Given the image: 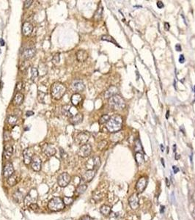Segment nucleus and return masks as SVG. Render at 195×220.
<instances>
[{
  "label": "nucleus",
  "mask_w": 195,
  "mask_h": 220,
  "mask_svg": "<svg viewBox=\"0 0 195 220\" xmlns=\"http://www.w3.org/2000/svg\"><path fill=\"white\" fill-rule=\"evenodd\" d=\"M123 126V118L119 114H115L109 118L107 122V129L110 133H116L120 131Z\"/></svg>",
  "instance_id": "f257e3e1"
},
{
  "label": "nucleus",
  "mask_w": 195,
  "mask_h": 220,
  "mask_svg": "<svg viewBox=\"0 0 195 220\" xmlns=\"http://www.w3.org/2000/svg\"><path fill=\"white\" fill-rule=\"evenodd\" d=\"M67 88L64 84L61 82H54L51 87V93L52 98L55 100H60L65 96Z\"/></svg>",
  "instance_id": "f03ea898"
},
{
  "label": "nucleus",
  "mask_w": 195,
  "mask_h": 220,
  "mask_svg": "<svg viewBox=\"0 0 195 220\" xmlns=\"http://www.w3.org/2000/svg\"><path fill=\"white\" fill-rule=\"evenodd\" d=\"M65 205L64 204L63 200L60 197H54L49 200L48 203V209L52 211L57 212L63 210Z\"/></svg>",
  "instance_id": "7ed1b4c3"
},
{
  "label": "nucleus",
  "mask_w": 195,
  "mask_h": 220,
  "mask_svg": "<svg viewBox=\"0 0 195 220\" xmlns=\"http://www.w3.org/2000/svg\"><path fill=\"white\" fill-rule=\"evenodd\" d=\"M109 106L114 110H122L125 106V102L124 99L119 95H115L109 100Z\"/></svg>",
  "instance_id": "20e7f679"
},
{
  "label": "nucleus",
  "mask_w": 195,
  "mask_h": 220,
  "mask_svg": "<svg viewBox=\"0 0 195 220\" xmlns=\"http://www.w3.org/2000/svg\"><path fill=\"white\" fill-rule=\"evenodd\" d=\"M101 165V159L99 156H93L90 158L86 162V168L87 170H95V169H98Z\"/></svg>",
  "instance_id": "39448f33"
},
{
  "label": "nucleus",
  "mask_w": 195,
  "mask_h": 220,
  "mask_svg": "<svg viewBox=\"0 0 195 220\" xmlns=\"http://www.w3.org/2000/svg\"><path fill=\"white\" fill-rule=\"evenodd\" d=\"M70 180H71V177L68 172H62L58 176L57 184H58L59 186L64 188L68 185L69 183L70 182Z\"/></svg>",
  "instance_id": "423d86ee"
},
{
  "label": "nucleus",
  "mask_w": 195,
  "mask_h": 220,
  "mask_svg": "<svg viewBox=\"0 0 195 220\" xmlns=\"http://www.w3.org/2000/svg\"><path fill=\"white\" fill-rule=\"evenodd\" d=\"M92 152V146L90 144H84L82 145L78 151V155L82 158L88 157Z\"/></svg>",
  "instance_id": "0eeeda50"
},
{
  "label": "nucleus",
  "mask_w": 195,
  "mask_h": 220,
  "mask_svg": "<svg viewBox=\"0 0 195 220\" xmlns=\"http://www.w3.org/2000/svg\"><path fill=\"white\" fill-rule=\"evenodd\" d=\"M90 133L87 131L80 132L76 137V142L77 143V145H81L87 144V141L90 139Z\"/></svg>",
  "instance_id": "6e6552de"
},
{
  "label": "nucleus",
  "mask_w": 195,
  "mask_h": 220,
  "mask_svg": "<svg viewBox=\"0 0 195 220\" xmlns=\"http://www.w3.org/2000/svg\"><path fill=\"white\" fill-rule=\"evenodd\" d=\"M129 204L133 210H137L139 205V200L137 193L132 194L129 198Z\"/></svg>",
  "instance_id": "1a4fd4ad"
},
{
  "label": "nucleus",
  "mask_w": 195,
  "mask_h": 220,
  "mask_svg": "<svg viewBox=\"0 0 195 220\" xmlns=\"http://www.w3.org/2000/svg\"><path fill=\"white\" fill-rule=\"evenodd\" d=\"M33 156V151L31 148H26V149L23 150V162H24L26 165H29V164H31Z\"/></svg>",
  "instance_id": "9d476101"
},
{
  "label": "nucleus",
  "mask_w": 195,
  "mask_h": 220,
  "mask_svg": "<svg viewBox=\"0 0 195 220\" xmlns=\"http://www.w3.org/2000/svg\"><path fill=\"white\" fill-rule=\"evenodd\" d=\"M147 180L145 177H141L137 181L136 184V189L138 193H142L145 191V188L147 186Z\"/></svg>",
  "instance_id": "9b49d317"
},
{
  "label": "nucleus",
  "mask_w": 195,
  "mask_h": 220,
  "mask_svg": "<svg viewBox=\"0 0 195 220\" xmlns=\"http://www.w3.org/2000/svg\"><path fill=\"white\" fill-rule=\"evenodd\" d=\"M42 151L46 156L48 157H51L55 155L56 149L52 145L49 144H44L42 146Z\"/></svg>",
  "instance_id": "f8f14e48"
},
{
  "label": "nucleus",
  "mask_w": 195,
  "mask_h": 220,
  "mask_svg": "<svg viewBox=\"0 0 195 220\" xmlns=\"http://www.w3.org/2000/svg\"><path fill=\"white\" fill-rule=\"evenodd\" d=\"M41 165L42 161L40 158L38 156H34L31 162L32 169L35 172H39L41 170Z\"/></svg>",
  "instance_id": "ddd939ff"
},
{
  "label": "nucleus",
  "mask_w": 195,
  "mask_h": 220,
  "mask_svg": "<svg viewBox=\"0 0 195 220\" xmlns=\"http://www.w3.org/2000/svg\"><path fill=\"white\" fill-rule=\"evenodd\" d=\"M15 172L13 165L12 163H7L5 164V166L3 168V176L5 178H8L11 176H13Z\"/></svg>",
  "instance_id": "4468645a"
},
{
  "label": "nucleus",
  "mask_w": 195,
  "mask_h": 220,
  "mask_svg": "<svg viewBox=\"0 0 195 220\" xmlns=\"http://www.w3.org/2000/svg\"><path fill=\"white\" fill-rule=\"evenodd\" d=\"M35 52H36V50H35V48H25L22 51L21 57L23 60H30V59H32L35 56Z\"/></svg>",
  "instance_id": "2eb2a0df"
},
{
  "label": "nucleus",
  "mask_w": 195,
  "mask_h": 220,
  "mask_svg": "<svg viewBox=\"0 0 195 220\" xmlns=\"http://www.w3.org/2000/svg\"><path fill=\"white\" fill-rule=\"evenodd\" d=\"M33 31V26L31 23L26 22L22 25V33L25 36H29L32 34Z\"/></svg>",
  "instance_id": "dca6fc26"
},
{
  "label": "nucleus",
  "mask_w": 195,
  "mask_h": 220,
  "mask_svg": "<svg viewBox=\"0 0 195 220\" xmlns=\"http://www.w3.org/2000/svg\"><path fill=\"white\" fill-rule=\"evenodd\" d=\"M95 170H87L82 175V178L83 181L86 183H89L90 182L91 180L93 179V178L95 177Z\"/></svg>",
  "instance_id": "f3484780"
},
{
  "label": "nucleus",
  "mask_w": 195,
  "mask_h": 220,
  "mask_svg": "<svg viewBox=\"0 0 195 220\" xmlns=\"http://www.w3.org/2000/svg\"><path fill=\"white\" fill-rule=\"evenodd\" d=\"M83 120V114L81 113H77V114H74L72 117H70L69 121H70V124L74 125H78L82 122Z\"/></svg>",
  "instance_id": "a211bd4d"
},
{
  "label": "nucleus",
  "mask_w": 195,
  "mask_h": 220,
  "mask_svg": "<svg viewBox=\"0 0 195 220\" xmlns=\"http://www.w3.org/2000/svg\"><path fill=\"white\" fill-rule=\"evenodd\" d=\"M88 58V53L85 50L80 49L76 52V59L78 62L83 63L87 60Z\"/></svg>",
  "instance_id": "6ab92c4d"
},
{
  "label": "nucleus",
  "mask_w": 195,
  "mask_h": 220,
  "mask_svg": "<svg viewBox=\"0 0 195 220\" xmlns=\"http://www.w3.org/2000/svg\"><path fill=\"white\" fill-rule=\"evenodd\" d=\"M72 88L76 92H82L85 89V86L82 81L75 80L72 84Z\"/></svg>",
  "instance_id": "aec40b11"
},
{
  "label": "nucleus",
  "mask_w": 195,
  "mask_h": 220,
  "mask_svg": "<svg viewBox=\"0 0 195 220\" xmlns=\"http://www.w3.org/2000/svg\"><path fill=\"white\" fill-rule=\"evenodd\" d=\"M117 92H118V88L115 86H111L107 89V91L105 92L104 94V97L106 98H110L112 96L117 95Z\"/></svg>",
  "instance_id": "412c9836"
},
{
  "label": "nucleus",
  "mask_w": 195,
  "mask_h": 220,
  "mask_svg": "<svg viewBox=\"0 0 195 220\" xmlns=\"http://www.w3.org/2000/svg\"><path fill=\"white\" fill-rule=\"evenodd\" d=\"M23 98H24V96L21 93H17L15 97L13 98V104L15 106H20L23 103Z\"/></svg>",
  "instance_id": "4be33fe9"
},
{
  "label": "nucleus",
  "mask_w": 195,
  "mask_h": 220,
  "mask_svg": "<svg viewBox=\"0 0 195 220\" xmlns=\"http://www.w3.org/2000/svg\"><path fill=\"white\" fill-rule=\"evenodd\" d=\"M82 100V96H81L79 93H75V94H74L71 96V98H70V101H71L72 104L75 106H77L78 105H79Z\"/></svg>",
  "instance_id": "5701e85b"
},
{
  "label": "nucleus",
  "mask_w": 195,
  "mask_h": 220,
  "mask_svg": "<svg viewBox=\"0 0 195 220\" xmlns=\"http://www.w3.org/2000/svg\"><path fill=\"white\" fill-rule=\"evenodd\" d=\"M13 149L11 145H6L5 147V151H4V157L5 159H10L13 155Z\"/></svg>",
  "instance_id": "b1692460"
},
{
  "label": "nucleus",
  "mask_w": 195,
  "mask_h": 220,
  "mask_svg": "<svg viewBox=\"0 0 195 220\" xmlns=\"http://www.w3.org/2000/svg\"><path fill=\"white\" fill-rule=\"evenodd\" d=\"M13 200H15V202L18 203H22L24 199H23V193L21 192L19 190H16L13 194Z\"/></svg>",
  "instance_id": "393cba45"
},
{
  "label": "nucleus",
  "mask_w": 195,
  "mask_h": 220,
  "mask_svg": "<svg viewBox=\"0 0 195 220\" xmlns=\"http://www.w3.org/2000/svg\"><path fill=\"white\" fill-rule=\"evenodd\" d=\"M100 211L103 216L109 217L111 212H112V209H111V207L109 206V205H103L100 208Z\"/></svg>",
  "instance_id": "a878e982"
},
{
  "label": "nucleus",
  "mask_w": 195,
  "mask_h": 220,
  "mask_svg": "<svg viewBox=\"0 0 195 220\" xmlns=\"http://www.w3.org/2000/svg\"><path fill=\"white\" fill-rule=\"evenodd\" d=\"M72 109V106L69 104H66L65 106H62V112L64 115L65 116H69V117H72V116L74 115V114H72L70 110Z\"/></svg>",
  "instance_id": "bb28decb"
},
{
  "label": "nucleus",
  "mask_w": 195,
  "mask_h": 220,
  "mask_svg": "<svg viewBox=\"0 0 195 220\" xmlns=\"http://www.w3.org/2000/svg\"><path fill=\"white\" fill-rule=\"evenodd\" d=\"M36 200H37V198H35L34 197H32V196L31 195V193H29V194H27V197H25L23 201H24V203H25L26 205L29 206V205L32 203H35Z\"/></svg>",
  "instance_id": "cd10ccee"
},
{
  "label": "nucleus",
  "mask_w": 195,
  "mask_h": 220,
  "mask_svg": "<svg viewBox=\"0 0 195 220\" xmlns=\"http://www.w3.org/2000/svg\"><path fill=\"white\" fill-rule=\"evenodd\" d=\"M124 136L122 132H116L114 133L113 135L111 137V139H112L113 142H119V141L122 140V139H123Z\"/></svg>",
  "instance_id": "c85d7f7f"
},
{
  "label": "nucleus",
  "mask_w": 195,
  "mask_h": 220,
  "mask_svg": "<svg viewBox=\"0 0 195 220\" xmlns=\"http://www.w3.org/2000/svg\"><path fill=\"white\" fill-rule=\"evenodd\" d=\"M87 186L86 184H81V185L78 186L76 189V193L77 195H80L85 192V191L87 190Z\"/></svg>",
  "instance_id": "c756f323"
},
{
  "label": "nucleus",
  "mask_w": 195,
  "mask_h": 220,
  "mask_svg": "<svg viewBox=\"0 0 195 220\" xmlns=\"http://www.w3.org/2000/svg\"><path fill=\"white\" fill-rule=\"evenodd\" d=\"M102 14H103V7L102 5H100L99 7L97 9L96 12H95V15H94V18H95L96 21H99L101 18Z\"/></svg>",
  "instance_id": "7c9ffc66"
},
{
  "label": "nucleus",
  "mask_w": 195,
  "mask_h": 220,
  "mask_svg": "<svg viewBox=\"0 0 195 220\" xmlns=\"http://www.w3.org/2000/svg\"><path fill=\"white\" fill-rule=\"evenodd\" d=\"M135 159L138 165H142L144 163V156L142 153H136Z\"/></svg>",
  "instance_id": "2f4dec72"
},
{
  "label": "nucleus",
  "mask_w": 195,
  "mask_h": 220,
  "mask_svg": "<svg viewBox=\"0 0 195 220\" xmlns=\"http://www.w3.org/2000/svg\"><path fill=\"white\" fill-rule=\"evenodd\" d=\"M7 182L9 186H14L15 185H16L17 183H18V180H17L16 176L13 175L10 177H9L7 180Z\"/></svg>",
  "instance_id": "473e14b6"
},
{
  "label": "nucleus",
  "mask_w": 195,
  "mask_h": 220,
  "mask_svg": "<svg viewBox=\"0 0 195 220\" xmlns=\"http://www.w3.org/2000/svg\"><path fill=\"white\" fill-rule=\"evenodd\" d=\"M101 40H105V41H108V42H111V43H114V44H115L116 46H118V45H117V42L115 41V40L113 38H112V36H110V35H102L101 36Z\"/></svg>",
  "instance_id": "72a5a7b5"
},
{
  "label": "nucleus",
  "mask_w": 195,
  "mask_h": 220,
  "mask_svg": "<svg viewBox=\"0 0 195 220\" xmlns=\"http://www.w3.org/2000/svg\"><path fill=\"white\" fill-rule=\"evenodd\" d=\"M18 122V118L15 115H10L7 118V122L11 126H15Z\"/></svg>",
  "instance_id": "f704fd0d"
},
{
  "label": "nucleus",
  "mask_w": 195,
  "mask_h": 220,
  "mask_svg": "<svg viewBox=\"0 0 195 220\" xmlns=\"http://www.w3.org/2000/svg\"><path fill=\"white\" fill-rule=\"evenodd\" d=\"M109 218V220H120V214L117 212H111Z\"/></svg>",
  "instance_id": "c9c22d12"
},
{
  "label": "nucleus",
  "mask_w": 195,
  "mask_h": 220,
  "mask_svg": "<svg viewBox=\"0 0 195 220\" xmlns=\"http://www.w3.org/2000/svg\"><path fill=\"white\" fill-rule=\"evenodd\" d=\"M38 69L36 68H34V67H32V68H31V75H32V80H35L37 79V77L38 76Z\"/></svg>",
  "instance_id": "e433bc0d"
},
{
  "label": "nucleus",
  "mask_w": 195,
  "mask_h": 220,
  "mask_svg": "<svg viewBox=\"0 0 195 220\" xmlns=\"http://www.w3.org/2000/svg\"><path fill=\"white\" fill-rule=\"evenodd\" d=\"M143 148H142V144L140 142L139 139H137L135 143V151L137 153H141V151H142Z\"/></svg>",
  "instance_id": "4c0bfd02"
},
{
  "label": "nucleus",
  "mask_w": 195,
  "mask_h": 220,
  "mask_svg": "<svg viewBox=\"0 0 195 220\" xmlns=\"http://www.w3.org/2000/svg\"><path fill=\"white\" fill-rule=\"evenodd\" d=\"M63 200L64 204L65 205H69L70 204H72L74 203V199L71 197H64V198L62 199Z\"/></svg>",
  "instance_id": "58836bf2"
},
{
  "label": "nucleus",
  "mask_w": 195,
  "mask_h": 220,
  "mask_svg": "<svg viewBox=\"0 0 195 220\" xmlns=\"http://www.w3.org/2000/svg\"><path fill=\"white\" fill-rule=\"evenodd\" d=\"M110 117L108 115V114H103V116H101V118L99 120V123L100 124H104V123H107L109 121Z\"/></svg>",
  "instance_id": "ea45409f"
},
{
  "label": "nucleus",
  "mask_w": 195,
  "mask_h": 220,
  "mask_svg": "<svg viewBox=\"0 0 195 220\" xmlns=\"http://www.w3.org/2000/svg\"><path fill=\"white\" fill-rule=\"evenodd\" d=\"M107 145V142L106 140H102L101 142H99L98 144V148H99L100 151H103Z\"/></svg>",
  "instance_id": "a19ab883"
},
{
  "label": "nucleus",
  "mask_w": 195,
  "mask_h": 220,
  "mask_svg": "<svg viewBox=\"0 0 195 220\" xmlns=\"http://www.w3.org/2000/svg\"><path fill=\"white\" fill-rule=\"evenodd\" d=\"M60 61V53H57L53 57V59H52V63L54 65H57Z\"/></svg>",
  "instance_id": "79ce46f5"
},
{
  "label": "nucleus",
  "mask_w": 195,
  "mask_h": 220,
  "mask_svg": "<svg viewBox=\"0 0 195 220\" xmlns=\"http://www.w3.org/2000/svg\"><path fill=\"white\" fill-rule=\"evenodd\" d=\"M32 2H33L32 0H27V1H24V2H23V7H24V8H29V7L32 5Z\"/></svg>",
  "instance_id": "37998d69"
},
{
  "label": "nucleus",
  "mask_w": 195,
  "mask_h": 220,
  "mask_svg": "<svg viewBox=\"0 0 195 220\" xmlns=\"http://www.w3.org/2000/svg\"><path fill=\"white\" fill-rule=\"evenodd\" d=\"M29 207L30 209H32V210H33V211H37V210H38V209H39L38 205V204L36 203H32Z\"/></svg>",
  "instance_id": "c03bdc74"
},
{
  "label": "nucleus",
  "mask_w": 195,
  "mask_h": 220,
  "mask_svg": "<svg viewBox=\"0 0 195 220\" xmlns=\"http://www.w3.org/2000/svg\"><path fill=\"white\" fill-rule=\"evenodd\" d=\"M4 139H5V141H7L10 139V135L8 131H5L4 133Z\"/></svg>",
  "instance_id": "a18cd8bd"
},
{
  "label": "nucleus",
  "mask_w": 195,
  "mask_h": 220,
  "mask_svg": "<svg viewBox=\"0 0 195 220\" xmlns=\"http://www.w3.org/2000/svg\"><path fill=\"white\" fill-rule=\"evenodd\" d=\"M23 87V83L21 82V81H19V82L17 83V85H16V88L18 90H20V89H21V88Z\"/></svg>",
  "instance_id": "49530a36"
},
{
  "label": "nucleus",
  "mask_w": 195,
  "mask_h": 220,
  "mask_svg": "<svg viewBox=\"0 0 195 220\" xmlns=\"http://www.w3.org/2000/svg\"><path fill=\"white\" fill-rule=\"evenodd\" d=\"M60 153H61V157H62L63 159H65V158L68 157V154H67L65 151H62V149L60 150Z\"/></svg>",
  "instance_id": "de8ad7c7"
},
{
  "label": "nucleus",
  "mask_w": 195,
  "mask_h": 220,
  "mask_svg": "<svg viewBox=\"0 0 195 220\" xmlns=\"http://www.w3.org/2000/svg\"><path fill=\"white\" fill-rule=\"evenodd\" d=\"M157 7H158V8L161 9L164 7V3L161 1H158V2H157Z\"/></svg>",
  "instance_id": "09e8293b"
},
{
  "label": "nucleus",
  "mask_w": 195,
  "mask_h": 220,
  "mask_svg": "<svg viewBox=\"0 0 195 220\" xmlns=\"http://www.w3.org/2000/svg\"><path fill=\"white\" fill-rule=\"evenodd\" d=\"M179 62L180 63H184L185 62V57H184V54H180V57H179Z\"/></svg>",
  "instance_id": "8fccbe9b"
},
{
  "label": "nucleus",
  "mask_w": 195,
  "mask_h": 220,
  "mask_svg": "<svg viewBox=\"0 0 195 220\" xmlns=\"http://www.w3.org/2000/svg\"><path fill=\"white\" fill-rule=\"evenodd\" d=\"M164 30H167V31H168V30H170V24L167 23V22H166V23L164 24Z\"/></svg>",
  "instance_id": "3c124183"
},
{
  "label": "nucleus",
  "mask_w": 195,
  "mask_h": 220,
  "mask_svg": "<svg viewBox=\"0 0 195 220\" xmlns=\"http://www.w3.org/2000/svg\"><path fill=\"white\" fill-rule=\"evenodd\" d=\"M172 170H173L174 173H175V174H176L177 172H178L179 171V169H178V167H176V166H173V167H172Z\"/></svg>",
  "instance_id": "603ef678"
},
{
  "label": "nucleus",
  "mask_w": 195,
  "mask_h": 220,
  "mask_svg": "<svg viewBox=\"0 0 195 220\" xmlns=\"http://www.w3.org/2000/svg\"><path fill=\"white\" fill-rule=\"evenodd\" d=\"M27 117H29V116H32L34 114V112L32 111H27V113H26Z\"/></svg>",
  "instance_id": "864d4df0"
},
{
  "label": "nucleus",
  "mask_w": 195,
  "mask_h": 220,
  "mask_svg": "<svg viewBox=\"0 0 195 220\" xmlns=\"http://www.w3.org/2000/svg\"><path fill=\"white\" fill-rule=\"evenodd\" d=\"M175 48H176L177 51H181V46H180V44H177L176 46H175Z\"/></svg>",
  "instance_id": "5fc2aeb1"
},
{
  "label": "nucleus",
  "mask_w": 195,
  "mask_h": 220,
  "mask_svg": "<svg viewBox=\"0 0 195 220\" xmlns=\"http://www.w3.org/2000/svg\"><path fill=\"white\" fill-rule=\"evenodd\" d=\"M5 43L3 39H2V38H0V45H1L2 46H5Z\"/></svg>",
  "instance_id": "6e6d98bb"
},
{
  "label": "nucleus",
  "mask_w": 195,
  "mask_h": 220,
  "mask_svg": "<svg viewBox=\"0 0 195 220\" xmlns=\"http://www.w3.org/2000/svg\"><path fill=\"white\" fill-rule=\"evenodd\" d=\"M82 220H91V219H90V217H88V216H86V217H84L82 219Z\"/></svg>",
  "instance_id": "4d7b16f0"
},
{
  "label": "nucleus",
  "mask_w": 195,
  "mask_h": 220,
  "mask_svg": "<svg viewBox=\"0 0 195 220\" xmlns=\"http://www.w3.org/2000/svg\"><path fill=\"white\" fill-rule=\"evenodd\" d=\"M169 114H170V111L168 110V111L167 112V114H166V118H167V119H168L169 118Z\"/></svg>",
  "instance_id": "13d9d810"
},
{
  "label": "nucleus",
  "mask_w": 195,
  "mask_h": 220,
  "mask_svg": "<svg viewBox=\"0 0 195 220\" xmlns=\"http://www.w3.org/2000/svg\"><path fill=\"white\" fill-rule=\"evenodd\" d=\"M166 182H167V186H170V183H169V180H168V179H167V178H166Z\"/></svg>",
  "instance_id": "bf43d9fd"
},
{
  "label": "nucleus",
  "mask_w": 195,
  "mask_h": 220,
  "mask_svg": "<svg viewBox=\"0 0 195 220\" xmlns=\"http://www.w3.org/2000/svg\"><path fill=\"white\" fill-rule=\"evenodd\" d=\"M164 206H161V213H164Z\"/></svg>",
  "instance_id": "052dcab7"
},
{
  "label": "nucleus",
  "mask_w": 195,
  "mask_h": 220,
  "mask_svg": "<svg viewBox=\"0 0 195 220\" xmlns=\"http://www.w3.org/2000/svg\"><path fill=\"white\" fill-rule=\"evenodd\" d=\"M193 217H194V218L195 219V207H194V211H193Z\"/></svg>",
  "instance_id": "680f3d73"
},
{
  "label": "nucleus",
  "mask_w": 195,
  "mask_h": 220,
  "mask_svg": "<svg viewBox=\"0 0 195 220\" xmlns=\"http://www.w3.org/2000/svg\"><path fill=\"white\" fill-rule=\"evenodd\" d=\"M161 151H164V147L162 145H161Z\"/></svg>",
  "instance_id": "e2e57ef3"
},
{
  "label": "nucleus",
  "mask_w": 195,
  "mask_h": 220,
  "mask_svg": "<svg viewBox=\"0 0 195 220\" xmlns=\"http://www.w3.org/2000/svg\"><path fill=\"white\" fill-rule=\"evenodd\" d=\"M194 92H195V86H194Z\"/></svg>",
  "instance_id": "0e129e2a"
},
{
  "label": "nucleus",
  "mask_w": 195,
  "mask_h": 220,
  "mask_svg": "<svg viewBox=\"0 0 195 220\" xmlns=\"http://www.w3.org/2000/svg\"><path fill=\"white\" fill-rule=\"evenodd\" d=\"M0 50H1V49H0ZM0 54H1V51H0Z\"/></svg>",
  "instance_id": "69168bd1"
},
{
  "label": "nucleus",
  "mask_w": 195,
  "mask_h": 220,
  "mask_svg": "<svg viewBox=\"0 0 195 220\" xmlns=\"http://www.w3.org/2000/svg\"><path fill=\"white\" fill-rule=\"evenodd\" d=\"M194 101H195V100H194Z\"/></svg>",
  "instance_id": "338daca9"
}]
</instances>
